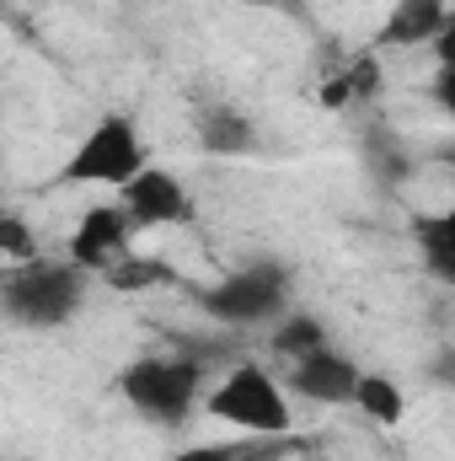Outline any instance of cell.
<instances>
[{
  "label": "cell",
  "instance_id": "cell-11",
  "mask_svg": "<svg viewBox=\"0 0 455 461\" xmlns=\"http://www.w3.org/2000/svg\"><path fill=\"white\" fill-rule=\"evenodd\" d=\"M380 81H386L380 54L364 49V54H353L343 70H333V76L317 86V103H322L327 113H343V108H353V103H375V97H380Z\"/></svg>",
  "mask_w": 455,
  "mask_h": 461
},
{
  "label": "cell",
  "instance_id": "cell-3",
  "mask_svg": "<svg viewBox=\"0 0 455 461\" xmlns=\"http://www.w3.org/2000/svg\"><path fill=\"white\" fill-rule=\"evenodd\" d=\"M199 413L215 424H230L236 435H263V440H279L295 429L290 392L279 386V375L263 359H236L220 381H210Z\"/></svg>",
  "mask_w": 455,
  "mask_h": 461
},
{
  "label": "cell",
  "instance_id": "cell-15",
  "mask_svg": "<svg viewBox=\"0 0 455 461\" xmlns=\"http://www.w3.org/2000/svg\"><path fill=\"white\" fill-rule=\"evenodd\" d=\"M103 279L113 285L118 295H145V290L177 285V268H172L166 258H139V252H129V258H123V263H113Z\"/></svg>",
  "mask_w": 455,
  "mask_h": 461
},
{
  "label": "cell",
  "instance_id": "cell-1",
  "mask_svg": "<svg viewBox=\"0 0 455 461\" xmlns=\"http://www.w3.org/2000/svg\"><path fill=\"white\" fill-rule=\"evenodd\" d=\"M113 386L134 419H145L156 429H183V424H193V413L204 402L210 359L204 354H134L118 370Z\"/></svg>",
  "mask_w": 455,
  "mask_h": 461
},
{
  "label": "cell",
  "instance_id": "cell-7",
  "mask_svg": "<svg viewBox=\"0 0 455 461\" xmlns=\"http://www.w3.org/2000/svg\"><path fill=\"white\" fill-rule=\"evenodd\" d=\"M134 236L139 230L129 226V215L118 210V199L113 204H92L81 221H76V230H70V263L76 268H86L92 279H103L113 263H123L129 252H134Z\"/></svg>",
  "mask_w": 455,
  "mask_h": 461
},
{
  "label": "cell",
  "instance_id": "cell-5",
  "mask_svg": "<svg viewBox=\"0 0 455 461\" xmlns=\"http://www.w3.org/2000/svg\"><path fill=\"white\" fill-rule=\"evenodd\" d=\"M139 167H145V134H139V123L129 113H103L81 134V145L65 156L59 183L65 188H113L118 194Z\"/></svg>",
  "mask_w": 455,
  "mask_h": 461
},
{
  "label": "cell",
  "instance_id": "cell-13",
  "mask_svg": "<svg viewBox=\"0 0 455 461\" xmlns=\"http://www.w3.org/2000/svg\"><path fill=\"white\" fill-rule=\"evenodd\" d=\"M348 402H353L370 424H380V429H397V424L407 419V392H402L391 375H380V370H359Z\"/></svg>",
  "mask_w": 455,
  "mask_h": 461
},
{
  "label": "cell",
  "instance_id": "cell-17",
  "mask_svg": "<svg viewBox=\"0 0 455 461\" xmlns=\"http://www.w3.org/2000/svg\"><path fill=\"white\" fill-rule=\"evenodd\" d=\"M38 252H43V247H38L32 221H27L22 210L0 204V258H5V263H27V258H38Z\"/></svg>",
  "mask_w": 455,
  "mask_h": 461
},
{
  "label": "cell",
  "instance_id": "cell-10",
  "mask_svg": "<svg viewBox=\"0 0 455 461\" xmlns=\"http://www.w3.org/2000/svg\"><path fill=\"white\" fill-rule=\"evenodd\" d=\"M193 134H199V150L215 156V161H236V156L257 150V123L236 103H204L193 113Z\"/></svg>",
  "mask_w": 455,
  "mask_h": 461
},
{
  "label": "cell",
  "instance_id": "cell-8",
  "mask_svg": "<svg viewBox=\"0 0 455 461\" xmlns=\"http://www.w3.org/2000/svg\"><path fill=\"white\" fill-rule=\"evenodd\" d=\"M353 381H359V365L348 354H338L333 344H322L311 354H300V359H290L279 386L290 397H306V402H322V408H343L353 397Z\"/></svg>",
  "mask_w": 455,
  "mask_h": 461
},
{
  "label": "cell",
  "instance_id": "cell-9",
  "mask_svg": "<svg viewBox=\"0 0 455 461\" xmlns=\"http://www.w3.org/2000/svg\"><path fill=\"white\" fill-rule=\"evenodd\" d=\"M445 32H451V0H397V5L380 16L370 49H375V54H386V49L413 54V49L440 43Z\"/></svg>",
  "mask_w": 455,
  "mask_h": 461
},
{
  "label": "cell",
  "instance_id": "cell-6",
  "mask_svg": "<svg viewBox=\"0 0 455 461\" xmlns=\"http://www.w3.org/2000/svg\"><path fill=\"white\" fill-rule=\"evenodd\" d=\"M118 210L129 215L134 230H166V226H188L193 221V194L177 172L166 167H139L123 188H118Z\"/></svg>",
  "mask_w": 455,
  "mask_h": 461
},
{
  "label": "cell",
  "instance_id": "cell-12",
  "mask_svg": "<svg viewBox=\"0 0 455 461\" xmlns=\"http://www.w3.org/2000/svg\"><path fill=\"white\" fill-rule=\"evenodd\" d=\"M413 247L440 285H455V210H413Z\"/></svg>",
  "mask_w": 455,
  "mask_h": 461
},
{
  "label": "cell",
  "instance_id": "cell-4",
  "mask_svg": "<svg viewBox=\"0 0 455 461\" xmlns=\"http://www.w3.org/2000/svg\"><path fill=\"white\" fill-rule=\"evenodd\" d=\"M290 295H295L290 263L257 258V263L230 268L220 285L199 290V306H204V317H215L220 328H263V322H279V317L290 312Z\"/></svg>",
  "mask_w": 455,
  "mask_h": 461
},
{
  "label": "cell",
  "instance_id": "cell-16",
  "mask_svg": "<svg viewBox=\"0 0 455 461\" xmlns=\"http://www.w3.org/2000/svg\"><path fill=\"white\" fill-rule=\"evenodd\" d=\"M322 344H327V328L311 312H284L273 322V354L279 359H300V354H311V348H322Z\"/></svg>",
  "mask_w": 455,
  "mask_h": 461
},
{
  "label": "cell",
  "instance_id": "cell-18",
  "mask_svg": "<svg viewBox=\"0 0 455 461\" xmlns=\"http://www.w3.org/2000/svg\"><path fill=\"white\" fill-rule=\"evenodd\" d=\"M241 5H257V11H300L306 0H241Z\"/></svg>",
  "mask_w": 455,
  "mask_h": 461
},
{
  "label": "cell",
  "instance_id": "cell-14",
  "mask_svg": "<svg viewBox=\"0 0 455 461\" xmlns=\"http://www.w3.org/2000/svg\"><path fill=\"white\" fill-rule=\"evenodd\" d=\"M300 440L279 435V440H263V435H246V440H210V446H183L172 461H279L284 451H295Z\"/></svg>",
  "mask_w": 455,
  "mask_h": 461
},
{
  "label": "cell",
  "instance_id": "cell-2",
  "mask_svg": "<svg viewBox=\"0 0 455 461\" xmlns=\"http://www.w3.org/2000/svg\"><path fill=\"white\" fill-rule=\"evenodd\" d=\"M92 295V274L76 268L70 258H27V263H11L5 285H0V312L11 328H27V333H54V328H70L81 317Z\"/></svg>",
  "mask_w": 455,
  "mask_h": 461
}]
</instances>
